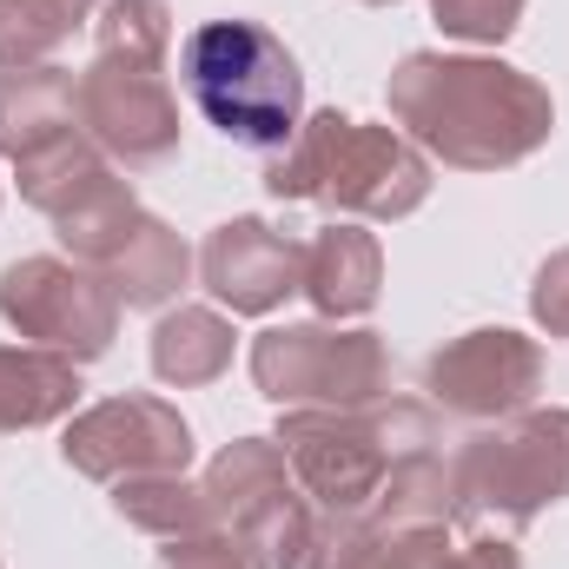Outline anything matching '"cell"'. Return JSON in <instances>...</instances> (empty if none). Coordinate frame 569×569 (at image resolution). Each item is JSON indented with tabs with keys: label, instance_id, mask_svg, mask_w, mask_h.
<instances>
[{
	"label": "cell",
	"instance_id": "1",
	"mask_svg": "<svg viewBox=\"0 0 569 569\" xmlns=\"http://www.w3.org/2000/svg\"><path fill=\"white\" fill-rule=\"evenodd\" d=\"M385 100L398 133L457 172H510L557 133L550 87L497 53H405Z\"/></svg>",
	"mask_w": 569,
	"mask_h": 569
},
{
	"label": "cell",
	"instance_id": "2",
	"mask_svg": "<svg viewBox=\"0 0 569 569\" xmlns=\"http://www.w3.org/2000/svg\"><path fill=\"white\" fill-rule=\"evenodd\" d=\"M266 192L291 206H325L345 219L398 226L430 199V159L398 127H365L325 107V113H305L291 146L272 152Z\"/></svg>",
	"mask_w": 569,
	"mask_h": 569
},
{
	"label": "cell",
	"instance_id": "3",
	"mask_svg": "<svg viewBox=\"0 0 569 569\" xmlns=\"http://www.w3.org/2000/svg\"><path fill=\"white\" fill-rule=\"evenodd\" d=\"M179 87L199 120L232 146L284 152L305 120V73L259 20H206L179 47Z\"/></svg>",
	"mask_w": 569,
	"mask_h": 569
},
{
	"label": "cell",
	"instance_id": "4",
	"mask_svg": "<svg viewBox=\"0 0 569 569\" xmlns=\"http://www.w3.org/2000/svg\"><path fill=\"white\" fill-rule=\"evenodd\" d=\"M430 443H437V425L411 398H385L371 411H284L279 418V450L298 490L338 523L365 517L391 463L418 457Z\"/></svg>",
	"mask_w": 569,
	"mask_h": 569
},
{
	"label": "cell",
	"instance_id": "5",
	"mask_svg": "<svg viewBox=\"0 0 569 569\" xmlns=\"http://www.w3.org/2000/svg\"><path fill=\"white\" fill-rule=\"evenodd\" d=\"M450 483L463 523L517 537L523 523H537L543 503L569 497V411L530 405L503 425L463 437V450L450 457Z\"/></svg>",
	"mask_w": 569,
	"mask_h": 569
},
{
	"label": "cell",
	"instance_id": "6",
	"mask_svg": "<svg viewBox=\"0 0 569 569\" xmlns=\"http://www.w3.org/2000/svg\"><path fill=\"white\" fill-rule=\"evenodd\" d=\"M252 385L279 411H371L391 398V345L365 325H272L252 338Z\"/></svg>",
	"mask_w": 569,
	"mask_h": 569
},
{
	"label": "cell",
	"instance_id": "7",
	"mask_svg": "<svg viewBox=\"0 0 569 569\" xmlns=\"http://www.w3.org/2000/svg\"><path fill=\"white\" fill-rule=\"evenodd\" d=\"M0 318L20 331V345L60 351L73 365H93L120 338V298L80 259H13L0 272Z\"/></svg>",
	"mask_w": 569,
	"mask_h": 569
},
{
	"label": "cell",
	"instance_id": "8",
	"mask_svg": "<svg viewBox=\"0 0 569 569\" xmlns=\"http://www.w3.org/2000/svg\"><path fill=\"white\" fill-rule=\"evenodd\" d=\"M80 133L100 146L120 172H152L179 152V93L166 67L93 53L80 73Z\"/></svg>",
	"mask_w": 569,
	"mask_h": 569
},
{
	"label": "cell",
	"instance_id": "9",
	"mask_svg": "<svg viewBox=\"0 0 569 569\" xmlns=\"http://www.w3.org/2000/svg\"><path fill=\"white\" fill-rule=\"evenodd\" d=\"M425 391L437 411H450L463 425H503V418L537 405L543 345L510 331V325H477V331L450 338L425 365Z\"/></svg>",
	"mask_w": 569,
	"mask_h": 569
},
{
	"label": "cell",
	"instance_id": "10",
	"mask_svg": "<svg viewBox=\"0 0 569 569\" xmlns=\"http://www.w3.org/2000/svg\"><path fill=\"white\" fill-rule=\"evenodd\" d=\"M60 457L73 477H93V483H120V477H146V470H186L192 425L166 398L127 391V398L93 405V411H73Z\"/></svg>",
	"mask_w": 569,
	"mask_h": 569
},
{
	"label": "cell",
	"instance_id": "11",
	"mask_svg": "<svg viewBox=\"0 0 569 569\" xmlns=\"http://www.w3.org/2000/svg\"><path fill=\"white\" fill-rule=\"evenodd\" d=\"M199 279L232 318H266L305 284V246H291L266 219H226L199 246Z\"/></svg>",
	"mask_w": 569,
	"mask_h": 569
},
{
	"label": "cell",
	"instance_id": "12",
	"mask_svg": "<svg viewBox=\"0 0 569 569\" xmlns=\"http://www.w3.org/2000/svg\"><path fill=\"white\" fill-rule=\"evenodd\" d=\"M298 291L311 298V311L325 325L365 318L378 305V291H385V246H378V232H365V226L311 232L305 239V284Z\"/></svg>",
	"mask_w": 569,
	"mask_h": 569
},
{
	"label": "cell",
	"instance_id": "13",
	"mask_svg": "<svg viewBox=\"0 0 569 569\" xmlns=\"http://www.w3.org/2000/svg\"><path fill=\"white\" fill-rule=\"evenodd\" d=\"M80 127V80L67 67H0V152L27 159Z\"/></svg>",
	"mask_w": 569,
	"mask_h": 569
},
{
	"label": "cell",
	"instance_id": "14",
	"mask_svg": "<svg viewBox=\"0 0 569 569\" xmlns=\"http://www.w3.org/2000/svg\"><path fill=\"white\" fill-rule=\"evenodd\" d=\"M100 279L113 284V298H120L127 311H159V305H172V298L186 291L192 252H186V239H179L166 219L140 212L133 232L100 259Z\"/></svg>",
	"mask_w": 569,
	"mask_h": 569
},
{
	"label": "cell",
	"instance_id": "15",
	"mask_svg": "<svg viewBox=\"0 0 569 569\" xmlns=\"http://www.w3.org/2000/svg\"><path fill=\"white\" fill-rule=\"evenodd\" d=\"M80 405V365L40 345H0V437L40 430L73 418Z\"/></svg>",
	"mask_w": 569,
	"mask_h": 569
},
{
	"label": "cell",
	"instance_id": "16",
	"mask_svg": "<svg viewBox=\"0 0 569 569\" xmlns=\"http://www.w3.org/2000/svg\"><path fill=\"white\" fill-rule=\"evenodd\" d=\"M232 318L212 311V305H179L152 325V378L172 385V391H199V385H219L232 371Z\"/></svg>",
	"mask_w": 569,
	"mask_h": 569
},
{
	"label": "cell",
	"instance_id": "17",
	"mask_svg": "<svg viewBox=\"0 0 569 569\" xmlns=\"http://www.w3.org/2000/svg\"><path fill=\"white\" fill-rule=\"evenodd\" d=\"M311 569H450V523H418V530H391V523H325V550Z\"/></svg>",
	"mask_w": 569,
	"mask_h": 569
},
{
	"label": "cell",
	"instance_id": "18",
	"mask_svg": "<svg viewBox=\"0 0 569 569\" xmlns=\"http://www.w3.org/2000/svg\"><path fill=\"white\" fill-rule=\"evenodd\" d=\"M206 503H212V523L219 530H239L259 503H272L279 490H291L298 477H291V463H284L279 437H239V443H226L212 463H206Z\"/></svg>",
	"mask_w": 569,
	"mask_h": 569
},
{
	"label": "cell",
	"instance_id": "19",
	"mask_svg": "<svg viewBox=\"0 0 569 569\" xmlns=\"http://www.w3.org/2000/svg\"><path fill=\"white\" fill-rule=\"evenodd\" d=\"M325 523H331V517L291 483V490H279L272 503H259V510L232 530V543L246 550L252 569H311L318 550H325Z\"/></svg>",
	"mask_w": 569,
	"mask_h": 569
},
{
	"label": "cell",
	"instance_id": "20",
	"mask_svg": "<svg viewBox=\"0 0 569 569\" xmlns=\"http://www.w3.org/2000/svg\"><path fill=\"white\" fill-rule=\"evenodd\" d=\"M113 510L159 537V543H179V537H206L219 530L212 523V503H206V483H192L186 470H146V477H120L113 483Z\"/></svg>",
	"mask_w": 569,
	"mask_h": 569
},
{
	"label": "cell",
	"instance_id": "21",
	"mask_svg": "<svg viewBox=\"0 0 569 569\" xmlns=\"http://www.w3.org/2000/svg\"><path fill=\"white\" fill-rule=\"evenodd\" d=\"M133 219H140V192H133V179L120 172V166H107L60 219H53V232H60V246H67V259H80V266H93L100 272V259L133 232Z\"/></svg>",
	"mask_w": 569,
	"mask_h": 569
},
{
	"label": "cell",
	"instance_id": "22",
	"mask_svg": "<svg viewBox=\"0 0 569 569\" xmlns=\"http://www.w3.org/2000/svg\"><path fill=\"white\" fill-rule=\"evenodd\" d=\"M107 166H113V159H107L100 146L73 127V133H60L53 146H40V152L13 159V179H20V199H27L33 212L60 219V212H67V206H73V199H80Z\"/></svg>",
	"mask_w": 569,
	"mask_h": 569
},
{
	"label": "cell",
	"instance_id": "23",
	"mask_svg": "<svg viewBox=\"0 0 569 569\" xmlns=\"http://www.w3.org/2000/svg\"><path fill=\"white\" fill-rule=\"evenodd\" d=\"M457 517V483H450V463L437 450L418 457H398L385 490L371 497L365 523H391V530H418V523H450Z\"/></svg>",
	"mask_w": 569,
	"mask_h": 569
},
{
	"label": "cell",
	"instance_id": "24",
	"mask_svg": "<svg viewBox=\"0 0 569 569\" xmlns=\"http://www.w3.org/2000/svg\"><path fill=\"white\" fill-rule=\"evenodd\" d=\"M100 0H0V67H47Z\"/></svg>",
	"mask_w": 569,
	"mask_h": 569
},
{
	"label": "cell",
	"instance_id": "25",
	"mask_svg": "<svg viewBox=\"0 0 569 569\" xmlns=\"http://www.w3.org/2000/svg\"><path fill=\"white\" fill-rule=\"evenodd\" d=\"M93 47L113 53V60L166 67V53H172V7H166V0H100V13H93Z\"/></svg>",
	"mask_w": 569,
	"mask_h": 569
},
{
	"label": "cell",
	"instance_id": "26",
	"mask_svg": "<svg viewBox=\"0 0 569 569\" xmlns=\"http://www.w3.org/2000/svg\"><path fill=\"white\" fill-rule=\"evenodd\" d=\"M523 7L530 0H430L437 27L450 40H470V47H503L523 27Z\"/></svg>",
	"mask_w": 569,
	"mask_h": 569
},
{
	"label": "cell",
	"instance_id": "27",
	"mask_svg": "<svg viewBox=\"0 0 569 569\" xmlns=\"http://www.w3.org/2000/svg\"><path fill=\"white\" fill-rule=\"evenodd\" d=\"M530 318L550 331V338H569V246L550 252L537 266V284H530Z\"/></svg>",
	"mask_w": 569,
	"mask_h": 569
},
{
	"label": "cell",
	"instance_id": "28",
	"mask_svg": "<svg viewBox=\"0 0 569 569\" xmlns=\"http://www.w3.org/2000/svg\"><path fill=\"white\" fill-rule=\"evenodd\" d=\"M159 569H252L246 550L232 543V530H206V537H179L159 550Z\"/></svg>",
	"mask_w": 569,
	"mask_h": 569
},
{
	"label": "cell",
	"instance_id": "29",
	"mask_svg": "<svg viewBox=\"0 0 569 569\" xmlns=\"http://www.w3.org/2000/svg\"><path fill=\"white\" fill-rule=\"evenodd\" d=\"M450 569H523V557H517V537H470V543H450Z\"/></svg>",
	"mask_w": 569,
	"mask_h": 569
},
{
	"label": "cell",
	"instance_id": "30",
	"mask_svg": "<svg viewBox=\"0 0 569 569\" xmlns=\"http://www.w3.org/2000/svg\"><path fill=\"white\" fill-rule=\"evenodd\" d=\"M365 7H398V0H365Z\"/></svg>",
	"mask_w": 569,
	"mask_h": 569
}]
</instances>
